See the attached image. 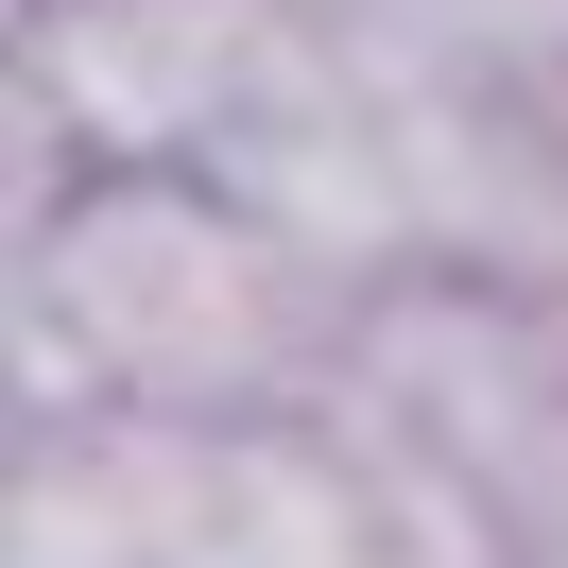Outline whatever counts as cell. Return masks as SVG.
I'll use <instances>...</instances> for the list:
<instances>
[{
	"label": "cell",
	"mask_w": 568,
	"mask_h": 568,
	"mask_svg": "<svg viewBox=\"0 0 568 568\" xmlns=\"http://www.w3.org/2000/svg\"><path fill=\"white\" fill-rule=\"evenodd\" d=\"M258 362H276V258L190 190H104L36 258V379L52 396L121 379L155 414H190V396H242Z\"/></svg>",
	"instance_id": "cell-1"
},
{
	"label": "cell",
	"mask_w": 568,
	"mask_h": 568,
	"mask_svg": "<svg viewBox=\"0 0 568 568\" xmlns=\"http://www.w3.org/2000/svg\"><path fill=\"white\" fill-rule=\"evenodd\" d=\"M52 104L104 139H190V121H258V0H70L36 36Z\"/></svg>",
	"instance_id": "cell-2"
},
{
	"label": "cell",
	"mask_w": 568,
	"mask_h": 568,
	"mask_svg": "<svg viewBox=\"0 0 568 568\" xmlns=\"http://www.w3.org/2000/svg\"><path fill=\"white\" fill-rule=\"evenodd\" d=\"M190 568H379V517H362V483H327V465L224 448L207 499H190Z\"/></svg>",
	"instance_id": "cell-3"
},
{
	"label": "cell",
	"mask_w": 568,
	"mask_h": 568,
	"mask_svg": "<svg viewBox=\"0 0 568 568\" xmlns=\"http://www.w3.org/2000/svg\"><path fill=\"white\" fill-rule=\"evenodd\" d=\"M551 568H568V551H551Z\"/></svg>",
	"instance_id": "cell-4"
}]
</instances>
